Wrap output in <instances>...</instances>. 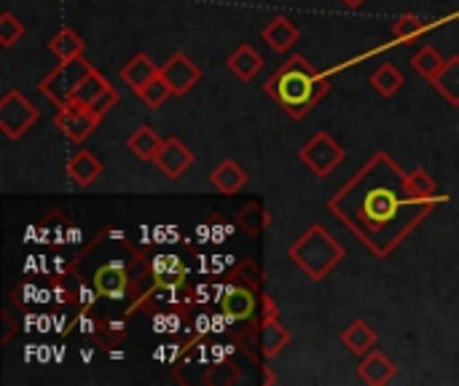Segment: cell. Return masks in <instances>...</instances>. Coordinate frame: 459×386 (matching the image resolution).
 <instances>
[{"instance_id":"1","label":"cell","mask_w":459,"mask_h":386,"mask_svg":"<svg viewBox=\"0 0 459 386\" xmlns=\"http://www.w3.org/2000/svg\"><path fill=\"white\" fill-rule=\"evenodd\" d=\"M441 202H446V196H414L409 188V172L379 150L328 199V212L374 258L387 261Z\"/></svg>"},{"instance_id":"2","label":"cell","mask_w":459,"mask_h":386,"mask_svg":"<svg viewBox=\"0 0 459 386\" xmlns=\"http://www.w3.org/2000/svg\"><path fill=\"white\" fill-rule=\"evenodd\" d=\"M264 91L293 118H307L331 91V78L317 73L312 62L301 54H293L266 83Z\"/></svg>"},{"instance_id":"3","label":"cell","mask_w":459,"mask_h":386,"mask_svg":"<svg viewBox=\"0 0 459 386\" xmlns=\"http://www.w3.org/2000/svg\"><path fill=\"white\" fill-rule=\"evenodd\" d=\"M347 250L331 236V231L320 223H312L290 247L288 258L296 269H301L312 282H323L342 261Z\"/></svg>"},{"instance_id":"4","label":"cell","mask_w":459,"mask_h":386,"mask_svg":"<svg viewBox=\"0 0 459 386\" xmlns=\"http://www.w3.org/2000/svg\"><path fill=\"white\" fill-rule=\"evenodd\" d=\"M94 67L83 59V56H75V59H65L59 62L40 83H38V91L43 97H48L56 107L67 105L75 94V89L81 86V81L91 73Z\"/></svg>"},{"instance_id":"5","label":"cell","mask_w":459,"mask_h":386,"mask_svg":"<svg viewBox=\"0 0 459 386\" xmlns=\"http://www.w3.org/2000/svg\"><path fill=\"white\" fill-rule=\"evenodd\" d=\"M344 148L328 134V132H315L299 150V161L315 175V177H328L342 161H344Z\"/></svg>"},{"instance_id":"6","label":"cell","mask_w":459,"mask_h":386,"mask_svg":"<svg viewBox=\"0 0 459 386\" xmlns=\"http://www.w3.org/2000/svg\"><path fill=\"white\" fill-rule=\"evenodd\" d=\"M35 121L38 107L19 89H8L0 99V132L8 140H19Z\"/></svg>"},{"instance_id":"7","label":"cell","mask_w":459,"mask_h":386,"mask_svg":"<svg viewBox=\"0 0 459 386\" xmlns=\"http://www.w3.org/2000/svg\"><path fill=\"white\" fill-rule=\"evenodd\" d=\"M100 116L91 113L89 107H81L75 102H67L56 110L54 116V126L70 140V142H83L86 137H91L100 126Z\"/></svg>"},{"instance_id":"8","label":"cell","mask_w":459,"mask_h":386,"mask_svg":"<svg viewBox=\"0 0 459 386\" xmlns=\"http://www.w3.org/2000/svg\"><path fill=\"white\" fill-rule=\"evenodd\" d=\"M159 75L167 81V86L172 89V94H175V97H186V94L199 83L202 70H199V64H196V62H191V59H188V54H186V51H175V54L167 59V64H161V67H159Z\"/></svg>"},{"instance_id":"9","label":"cell","mask_w":459,"mask_h":386,"mask_svg":"<svg viewBox=\"0 0 459 386\" xmlns=\"http://www.w3.org/2000/svg\"><path fill=\"white\" fill-rule=\"evenodd\" d=\"M196 161V153L180 140V137H164L153 164L159 167V172L169 180H178L188 172V167Z\"/></svg>"},{"instance_id":"10","label":"cell","mask_w":459,"mask_h":386,"mask_svg":"<svg viewBox=\"0 0 459 386\" xmlns=\"http://www.w3.org/2000/svg\"><path fill=\"white\" fill-rule=\"evenodd\" d=\"M288 344H290V333H288V328L280 322L272 298H266V301H264V320H261V347H264V357H266V360L277 357Z\"/></svg>"},{"instance_id":"11","label":"cell","mask_w":459,"mask_h":386,"mask_svg":"<svg viewBox=\"0 0 459 386\" xmlns=\"http://www.w3.org/2000/svg\"><path fill=\"white\" fill-rule=\"evenodd\" d=\"M395 376H398L395 363H393V360H387V355L374 352V349H371V352L360 360V365H358V379L368 386L390 384Z\"/></svg>"},{"instance_id":"12","label":"cell","mask_w":459,"mask_h":386,"mask_svg":"<svg viewBox=\"0 0 459 386\" xmlns=\"http://www.w3.org/2000/svg\"><path fill=\"white\" fill-rule=\"evenodd\" d=\"M247 183H250V175H247L237 161H231V159L221 161V164L210 172V185H212L218 193H223V196L239 193Z\"/></svg>"},{"instance_id":"13","label":"cell","mask_w":459,"mask_h":386,"mask_svg":"<svg viewBox=\"0 0 459 386\" xmlns=\"http://www.w3.org/2000/svg\"><path fill=\"white\" fill-rule=\"evenodd\" d=\"M102 175V161L91 153V150H75L67 161V177L78 185V188H89L97 183V177Z\"/></svg>"},{"instance_id":"14","label":"cell","mask_w":459,"mask_h":386,"mask_svg":"<svg viewBox=\"0 0 459 386\" xmlns=\"http://www.w3.org/2000/svg\"><path fill=\"white\" fill-rule=\"evenodd\" d=\"M299 35H301L299 27H296L288 16H274V19L266 24V30H264V43H266L272 51L285 54V51H290V48L296 46Z\"/></svg>"},{"instance_id":"15","label":"cell","mask_w":459,"mask_h":386,"mask_svg":"<svg viewBox=\"0 0 459 386\" xmlns=\"http://www.w3.org/2000/svg\"><path fill=\"white\" fill-rule=\"evenodd\" d=\"M94 290L102 298H121V296H126V290H129V274H126V269L118 266V263H110V266L97 269V274H94Z\"/></svg>"},{"instance_id":"16","label":"cell","mask_w":459,"mask_h":386,"mask_svg":"<svg viewBox=\"0 0 459 386\" xmlns=\"http://www.w3.org/2000/svg\"><path fill=\"white\" fill-rule=\"evenodd\" d=\"M118 75H121V81H124L134 94H137L148 81H153V78L159 75V67L153 64V59H151L148 54H143V51H140V54H134V56L121 67V73H118Z\"/></svg>"},{"instance_id":"17","label":"cell","mask_w":459,"mask_h":386,"mask_svg":"<svg viewBox=\"0 0 459 386\" xmlns=\"http://www.w3.org/2000/svg\"><path fill=\"white\" fill-rule=\"evenodd\" d=\"M342 344L358 355V357H366L374 347H377V330L366 322V320H355L347 325V330L342 333Z\"/></svg>"},{"instance_id":"18","label":"cell","mask_w":459,"mask_h":386,"mask_svg":"<svg viewBox=\"0 0 459 386\" xmlns=\"http://www.w3.org/2000/svg\"><path fill=\"white\" fill-rule=\"evenodd\" d=\"M226 67L239 78V81H250L261 67H264V56L250 46V43H242L226 62Z\"/></svg>"},{"instance_id":"19","label":"cell","mask_w":459,"mask_h":386,"mask_svg":"<svg viewBox=\"0 0 459 386\" xmlns=\"http://www.w3.org/2000/svg\"><path fill=\"white\" fill-rule=\"evenodd\" d=\"M161 142H164V137L153 129V126H140L137 132H132V137L126 140V148H129V153H134L140 161H153L156 159V153H159V148H161Z\"/></svg>"},{"instance_id":"20","label":"cell","mask_w":459,"mask_h":386,"mask_svg":"<svg viewBox=\"0 0 459 386\" xmlns=\"http://www.w3.org/2000/svg\"><path fill=\"white\" fill-rule=\"evenodd\" d=\"M83 48H86V43H83V38H81L73 27H62V30L48 40V51H51L59 62L83 56Z\"/></svg>"},{"instance_id":"21","label":"cell","mask_w":459,"mask_h":386,"mask_svg":"<svg viewBox=\"0 0 459 386\" xmlns=\"http://www.w3.org/2000/svg\"><path fill=\"white\" fill-rule=\"evenodd\" d=\"M237 223H239V228H242L247 236H261V234L266 231V226H269V212H266V207H264L258 199H250V202L239 210Z\"/></svg>"},{"instance_id":"22","label":"cell","mask_w":459,"mask_h":386,"mask_svg":"<svg viewBox=\"0 0 459 386\" xmlns=\"http://www.w3.org/2000/svg\"><path fill=\"white\" fill-rule=\"evenodd\" d=\"M433 86L438 89V94H441L446 102H452V105H457L459 107V54H452V56L446 59V64H444V70L436 75Z\"/></svg>"},{"instance_id":"23","label":"cell","mask_w":459,"mask_h":386,"mask_svg":"<svg viewBox=\"0 0 459 386\" xmlns=\"http://www.w3.org/2000/svg\"><path fill=\"white\" fill-rule=\"evenodd\" d=\"M113 83L100 73V70H91L83 81H81V86L75 89V94H73V99L70 102H75V105H81V107H91V102L102 94V91H108Z\"/></svg>"},{"instance_id":"24","label":"cell","mask_w":459,"mask_h":386,"mask_svg":"<svg viewBox=\"0 0 459 386\" xmlns=\"http://www.w3.org/2000/svg\"><path fill=\"white\" fill-rule=\"evenodd\" d=\"M223 312L231 320H247L255 312V296L245 287H231L223 298Z\"/></svg>"},{"instance_id":"25","label":"cell","mask_w":459,"mask_h":386,"mask_svg":"<svg viewBox=\"0 0 459 386\" xmlns=\"http://www.w3.org/2000/svg\"><path fill=\"white\" fill-rule=\"evenodd\" d=\"M368 83H371V89H377V94L393 97V94H398V89L403 86V73H401L393 62H387V64H382V67H377V70L371 73Z\"/></svg>"},{"instance_id":"26","label":"cell","mask_w":459,"mask_h":386,"mask_svg":"<svg viewBox=\"0 0 459 386\" xmlns=\"http://www.w3.org/2000/svg\"><path fill=\"white\" fill-rule=\"evenodd\" d=\"M444 64H446V59L433 48V46H425V48H420L414 56H411V67L425 78V81H436V75L444 70Z\"/></svg>"},{"instance_id":"27","label":"cell","mask_w":459,"mask_h":386,"mask_svg":"<svg viewBox=\"0 0 459 386\" xmlns=\"http://www.w3.org/2000/svg\"><path fill=\"white\" fill-rule=\"evenodd\" d=\"M425 30H428V21H422L417 13H406V16H401V19L393 24V43L414 40V38H420Z\"/></svg>"},{"instance_id":"28","label":"cell","mask_w":459,"mask_h":386,"mask_svg":"<svg viewBox=\"0 0 459 386\" xmlns=\"http://www.w3.org/2000/svg\"><path fill=\"white\" fill-rule=\"evenodd\" d=\"M409 188H411V193L420 196V199H438V185H436V180L430 177V172L422 169V167H417V169L409 172Z\"/></svg>"},{"instance_id":"29","label":"cell","mask_w":459,"mask_h":386,"mask_svg":"<svg viewBox=\"0 0 459 386\" xmlns=\"http://www.w3.org/2000/svg\"><path fill=\"white\" fill-rule=\"evenodd\" d=\"M24 32H27V27H24L11 11H3V13H0V46H3V48H11L16 40H22Z\"/></svg>"},{"instance_id":"30","label":"cell","mask_w":459,"mask_h":386,"mask_svg":"<svg viewBox=\"0 0 459 386\" xmlns=\"http://www.w3.org/2000/svg\"><path fill=\"white\" fill-rule=\"evenodd\" d=\"M169 94H172V89L167 86V81H164L161 75H156L153 81H148V83L137 91V97H140L143 105H148V107H159Z\"/></svg>"},{"instance_id":"31","label":"cell","mask_w":459,"mask_h":386,"mask_svg":"<svg viewBox=\"0 0 459 386\" xmlns=\"http://www.w3.org/2000/svg\"><path fill=\"white\" fill-rule=\"evenodd\" d=\"M118 99H121V97H118V89H113V86H110L108 91H102V94L91 102V107H89V110H91V113H97V116L102 118L108 110H113V107L118 105Z\"/></svg>"},{"instance_id":"32","label":"cell","mask_w":459,"mask_h":386,"mask_svg":"<svg viewBox=\"0 0 459 386\" xmlns=\"http://www.w3.org/2000/svg\"><path fill=\"white\" fill-rule=\"evenodd\" d=\"M237 277H242V279H245L247 285H253V287L261 282V271L255 269V263H253V261H245V263L237 269Z\"/></svg>"},{"instance_id":"33","label":"cell","mask_w":459,"mask_h":386,"mask_svg":"<svg viewBox=\"0 0 459 386\" xmlns=\"http://www.w3.org/2000/svg\"><path fill=\"white\" fill-rule=\"evenodd\" d=\"M339 3H344L347 8H360V5H363L366 0H339Z\"/></svg>"}]
</instances>
